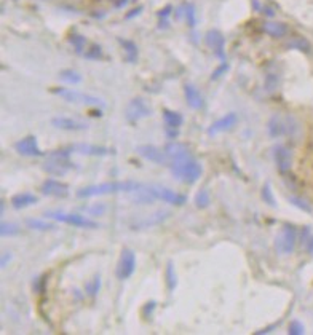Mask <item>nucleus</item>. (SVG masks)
<instances>
[{
	"mask_svg": "<svg viewBox=\"0 0 313 335\" xmlns=\"http://www.w3.org/2000/svg\"><path fill=\"white\" fill-rule=\"evenodd\" d=\"M141 185L134 180H120V182H106V184H96L89 187H83L77 192L78 198H91L102 197V195H113L122 192H137Z\"/></svg>",
	"mask_w": 313,
	"mask_h": 335,
	"instance_id": "1",
	"label": "nucleus"
},
{
	"mask_svg": "<svg viewBox=\"0 0 313 335\" xmlns=\"http://www.w3.org/2000/svg\"><path fill=\"white\" fill-rule=\"evenodd\" d=\"M42 168L46 174L55 176V178L67 174L74 168V163L70 161V149H59L50 152Z\"/></svg>",
	"mask_w": 313,
	"mask_h": 335,
	"instance_id": "2",
	"label": "nucleus"
},
{
	"mask_svg": "<svg viewBox=\"0 0 313 335\" xmlns=\"http://www.w3.org/2000/svg\"><path fill=\"white\" fill-rule=\"evenodd\" d=\"M170 169L174 178L180 182H185V184H195L201 178V173H203L201 164L197 160H194L192 156L185 158V160L171 161Z\"/></svg>",
	"mask_w": 313,
	"mask_h": 335,
	"instance_id": "3",
	"label": "nucleus"
},
{
	"mask_svg": "<svg viewBox=\"0 0 313 335\" xmlns=\"http://www.w3.org/2000/svg\"><path fill=\"white\" fill-rule=\"evenodd\" d=\"M268 134L272 137H281V136H288V137H294L297 136L300 131L299 121L294 117H283V115H273L272 118L268 120Z\"/></svg>",
	"mask_w": 313,
	"mask_h": 335,
	"instance_id": "4",
	"label": "nucleus"
},
{
	"mask_svg": "<svg viewBox=\"0 0 313 335\" xmlns=\"http://www.w3.org/2000/svg\"><path fill=\"white\" fill-rule=\"evenodd\" d=\"M53 93L58 94L59 97H63L64 101L72 102V104L88 106V107H102V106H106V102L102 101L101 97L82 93V91H75V89H69V88H56V89H53Z\"/></svg>",
	"mask_w": 313,
	"mask_h": 335,
	"instance_id": "5",
	"label": "nucleus"
},
{
	"mask_svg": "<svg viewBox=\"0 0 313 335\" xmlns=\"http://www.w3.org/2000/svg\"><path fill=\"white\" fill-rule=\"evenodd\" d=\"M134 270H136V255L131 249L125 247L122 254H120L118 264L115 267V276L120 281H125V279L133 276Z\"/></svg>",
	"mask_w": 313,
	"mask_h": 335,
	"instance_id": "6",
	"label": "nucleus"
},
{
	"mask_svg": "<svg viewBox=\"0 0 313 335\" xmlns=\"http://www.w3.org/2000/svg\"><path fill=\"white\" fill-rule=\"evenodd\" d=\"M297 241V230L292 223H285L281 231L276 236V249L281 254H291L296 247Z\"/></svg>",
	"mask_w": 313,
	"mask_h": 335,
	"instance_id": "7",
	"label": "nucleus"
},
{
	"mask_svg": "<svg viewBox=\"0 0 313 335\" xmlns=\"http://www.w3.org/2000/svg\"><path fill=\"white\" fill-rule=\"evenodd\" d=\"M149 115H150V107L146 102V99H142V97H134V99H131L125 109V117L128 121H131V123H136V121L146 118Z\"/></svg>",
	"mask_w": 313,
	"mask_h": 335,
	"instance_id": "8",
	"label": "nucleus"
},
{
	"mask_svg": "<svg viewBox=\"0 0 313 335\" xmlns=\"http://www.w3.org/2000/svg\"><path fill=\"white\" fill-rule=\"evenodd\" d=\"M46 217L50 219H55L58 222H63V223H69V225H74V227L78 228H96L98 227V223L91 219H88L82 214H64V212H50V214H46Z\"/></svg>",
	"mask_w": 313,
	"mask_h": 335,
	"instance_id": "9",
	"label": "nucleus"
},
{
	"mask_svg": "<svg viewBox=\"0 0 313 335\" xmlns=\"http://www.w3.org/2000/svg\"><path fill=\"white\" fill-rule=\"evenodd\" d=\"M147 190L154 197V200L166 201V203L174 204V206H182L185 203L184 195L176 193L174 190H171V188H166V187H161V185H152V187H147Z\"/></svg>",
	"mask_w": 313,
	"mask_h": 335,
	"instance_id": "10",
	"label": "nucleus"
},
{
	"mask_svg": "<svg viewBox=\"0 0 313 335\" xmlns=\"http://www.w3.org/2000/svg\"><path fill=\"white\" fill-rule=\"evenodd\" d=\"M273 158L281 174H288L292 168V152L286 145H276L273 149Z\"/></svg>",
	"mask_w": 313,
	"mask_h": 335,
	"instance_id": "11",
	"label": "nucleus"
},
{
	"mask_svg": "<svg viewBox=\"0 0 313 335\" xmlns=\"http://www.w3.org/2000/svg\"><path fill=\"white\" fill-rule=\"evenodd\" d=\"M42 193L53 198H66L69 195V187L58 179H46L42 184Z\"/></svg>",
	"mask_w": 313,
	"mask_h": 335,
	"instance_id": "12",
	"label": "nucleus"
},
{
	"mask_svg": "<svg viewBox=\"0 0 313 335\" xmlns=\"http://www.w3.org/2000/svg\"><path fill=\"white\" fill-rule=\"evenodd\" d=\"M15 149H16L18 154L24 155V156H42V155H44V152L39 149L35 136L22 137L21 141H18L15 144Z\"/></svg>",
	"mask_w": 313,
	"mask_h": 335,
	"instance_id": "13",
	"label": "nucleus"
},
{
	"mask_svg": "<svg viewBox=\"0 0 313 335\" xmlns=\"http://www.w3.org/2000/svg\"><path fill=\"white\" fill-rule=\"evenodd\" d=\"M206 45L211 48L214 51V54L221 59H224L225 56V40H224V35H222L218 29H211L206 32Z\"/></svg>",
	"mask_w": 313,
	"mask_h": 335,
	"instance_id": "14",
	"label": "nucleus"
},
{
	"mask_svg": "<svg viewBox=\"0 0 313 335\" xmlns=\"http://www.w3.org/2000/svg\"><path fill=\"white\" fill-rule=\"evenodd\" d=\"M72 150H75L77 154L80 155H88V156H106V155H112L115 154L113 149L109 147H102V145H91V144H74L72 145Z\"/></svg>",
	"mask_w": 313,
	"mask_h": 335,
	"instance_id": "15",
	"label": "nucleus"
},
{
	"mask_svg": "<svg viewBox=\"0 0 313 335\" xmlns=\"http://www.w3.org/2000/svg\"><path fill=\"white\" fill-rule=\"evenodd\" d=\"M51 125L55 128H58V130H64V131H85V130H88V123L77 120V118H70V117H55L51 120Z\"/></svg>",
	"mask_w": 313,
	"mask_h": 335,
	"instance_id": "16",
	"label": "nucleus"
},
{
	"mask_svg": "<svg viewBox=\"0 0 313 335\" xmlns=\"http://www.w3.org/2000/svg\"><path fill=\"white\" fill-rule=\"evenodd\" d=\"M137 152H139V155L146 158V160L156 163V164H166V161H168V155H166L165 149L161 150L158 147H155V145H141V147H137Z\"/></svg>",
	"mask_w": 313,
	"mask_h": 335,
	"instance_id": "17",
	"label": "nucleus"
},
{
	"mask_svg": "<svg viewBox=\"0 0 313 335\" xmlns=\"http://www.w3.org/2000/svg\"><path fill=\"white\" fill-rule=\"evenodd\" d=\"M165 152H166V155L171 161L185 160V158L192 156V152L189 149V145L182 144V142H168L165 145Z\"/></svg>",
	"mask_w": 313,
	"mask_h": 335,
	"instance_id": "18",
	"label": "nucleus"
},
{
	"mask_svg": "<svg viewBox=\"0 0 313 335\" xmlns=\"http://www.w3.org/2000/svg\"><path fill=\"white\" fill-rule=\"evenodd\" d=\"M184 96H185V101H187L189 107H192L194 111H200V109L204 107L203 96L194 85H190V83L184 85Z\"/></svg>",
	"mask_w": 313,
	"mask_h": 335,
	"instance_id": "19",
	"label": "nucleus"
},
{
	"mask_svg": "<svg viewBox=\"0 0 313 335\" xmlns=\"http://www.w3.org/2000/svg\"><path fill=\"white\" fill-rule=\"evenodd\" d=\"M237 113H227L224 115L222 118H219L218 121H214V123L209 126V130L208 133L209 134H218V133H224V131H228V130H232V128L237 125Z\"/></svg>",
	"mask_w": 313,
	"mask_h": 335,
	"instance_id": "20",
	"label": "nucleus"
},
{
	"mask_svg": "<svg viewBox=\"0 0 313 335\" xmlns=\"http://www.w3.org/2000/svg\"><path fill=\"white\" fill-rule=\"evenodd\" d=\"M262 30L266 32L270 37H275V39H280V37H285L288 34V26L283 22H276V21H267L262 24Z\"/></svg>",
	"mask_w": 313,
	"mask_h": 335,
	"instance_id": "21",
	"label": "nucleus"
},
{
	"mask_svg": "<svg viewBox=\"0 0 313 335\" xmlns=\"http://www.w3.org/2000/svg\"><path fill=\"white\" fill-rule=\"evenodd\" d=\"M170 217V212L168 211H158V212H154V214H149L144 221H141L139 223H134V228H146V227H152V225L156 223H161L165 221V219Z\"/></svg>",
	"mask_w": 313,
	"mask_h": 335,
	"instance_id": "22",
	"label": "nucleus"
},
{
	"mask_svg": "<svg viewBox=\"0 0 313 335\" xmlns=\"http://www.w3.org/2000/svg\"><path fill=\"white\" fill-rule=\"evenodd\" d=\"M35 203H37V197L32 193H18L15 197H11V204H13V208H16V209L27 208V206L35 204Z\"/></svg>",
	"mask_w": 313,
	"mask_h": 335,
	"instance_id": "23",
	"label": "nucleus"
},
{
	"mask_svg": "<svg viewBox=\"0 0 313 335\" xmlns=\"http://www.w3.org/2000/svg\"><path fill=\"white\" fill-rule=\"evenodd\" d=\"M163 120L168 128H173V130H178V128L182 125V115L174 112V111H170V109H165L163 111Z\"/></svg>",
	"mask_w": 313,
	"mask_h": 335,
	"instance_id": "24",
	"label": "nucleus"
},
{
	"mask_svg": "<svg viewBox=\"0 0 313 335\" xmlns=\"http://www.w3.org/2000/svg\"><path fill=\"white\" fill-rule=\"evenodd\" d=\"M69 42H70V45L74 46V50L78 54H85L87 50H88V46H89L88 40L80 34H70L69 35Z\"/></svg>",
	"mask_w": 313,
	"mask_h": 335,
	"instance_id": "25",
	"label": "nucleus"
},
{
	"mask_svg": "<svg viewBox=\"0 0 313 335\" xmlns=\"http://www.w3.org/2000/svg\"><path fill=\"white\" fill-rule=\"evenodd\" d=\"M120 45L123 46V50L126 53V59H128L130 63H134L137 59V46L134 45V42L120 39Z\"/></svg>",
	"mask_w": 313,
	"mask_h": 335,
	"instance_id": "26",
	"label": "nucleus"
},
{
	"mask_svg": "<svg viewBox=\"0 0 313 335\" xmlns=\"http://www.w3.org/2000/svg\"><path fill=\"white\" fill-rule=\"evenodd\" d=\"M26 225H27L29 228H32V230H42V231H48V230L55 228V225H53V223L45 222V221H40V219H27Z\"/></svg>",
	"mask_w": 313,
	"mask_h": 335,
	"instance_id": "27",
	"label": "nucleus"
},
{
	"mask_svg": "<svg viewBox=\"0 0 313 335\" xmlns=\"http://www.w3.org/2000/svg\"><path fill=\"white\" fill-rule=\"evenodd\" d=\"M288 46L292 48V50H299V51H310V44L309 40H305L304 37H292L290 42H288Z\"/></svg>",
	"mask_w": 313,
	"mask_h": 335,
	"instance_id": "28",
	"label": "nucleus"
},
{
	"mask_svg": "<svg viewBox=\"0 0 313 335\" xmlns=\"http://www.w3.org/2000/svg\"><path fill=\"white\" fill-rule=\"evenodd\" d=\"M166 286L170 290H174L178 286V275H176V271H174V265L171 262L166 265Z\"/></svg>",
	"mask_w": 313,
	"mask_h": 335,
	"instance_id": "29",
	"label": "nucleus"
},
{
	"mask_svg": "<svg viewBox=\"0 0 313 335\" xmlns=\"http://www.w3.org/2000/svg\"><path fill=\"white\" fill-rule=\"evenodd\" d=\"M59 78H61L63 82H66V83H72V85H75V83H78V82L82 80L80 74H78V72H75V70H72V69L63 70L61 74H59Z\"/></svg>",
	"mask_w": 313,
	"mask_h": 335,
	"instance_id": "30",
	"label": "nucleus"
},
{
	"mask_svg": "<svg viewBox=\"0 0 313 335\" xmlns=\"http://www.w3.org/2000/svg\"><path fill=\"white\" fill-rule=\"evenodd\" d=\"M101 289V276L99 275H96L91 281H88L87 286H85V292H87V295L89 297H94L96 294L99 292Z\"/></svg>",
	"mask_w": 313,
	"mask_h": 335,
	"instance_id": "31",
	"label": "nucleus"
},
{
	"mask_svg": "<svg viewBox=\"0 0 313 335\" xmlns=\"http://www.w3.org/2000/svg\"><path fill=\"white\" fill-rule=\"evenodd\" d=\"M290 201H291L292 206H296V208L302 209L304 212H309V214H312V212H313L312 204L307 200H304V198H300V197H290Z\"/></svg>",
	"mask_w": 313,
	"mask_h": 335,
	"instance_id": "32",
	"label": "nucleus"
},
{
	"mask_svg": "<svg viewBox=\"0 0 313 335\" xmlns=\"http://www.w3.org/2000/svg\"><path fill=\"white\" fill-rule=\"evenodd\" d=\"M20 233V227L11 222H2L0 225V235L2 236H13Z\"/></svg>",
	"mask_w": 313,
	"mask_h": 335,
	"instance_id": "33",
	"label": "nucleus"
},
{
	"mask_svg": "<svg viewBox=\"0 0 313 335\" xmlns=\"http://www.w3.org/2000/svg\"><path fill=\"white\" fill-rule=\"evenodd\" d=\"M262 198H264V201H266L267 204H270V206H273V208H276V200H275V197H273L272 187H270L268 182L262 187Z\"/></svg>",
	"mask_w": 313,
	"mask_h": 335,
	"instance_id": "34",
	"label": "nucleus"
},
{
	"mask_svg": "<svg viewBox=\"0 0 313 335\" xmlns=\"http://www.w3.org/2000/svg\"><path fill=\"white\" fill-rule=\"evenodd\" d=\"M87 59H99L102 56V50H101V46L99 45H96V44H91L88 46V50L87 53L83 54Z\"/></svg>",
	"mask_w": 313,
	"mask_h": 335,
	"instance_id": "35",
	"label": "nucleus"
},
{
	"mask_svg": "<svg viewBox=\"0 0 313 335\" xmlns=\"http://www.w3.org/2000/svg\"><path fill=\"white\" fill-rule=\"evenodd\" d=\"M195 203H197V208H206V206L209 204V197H208V192L206 190H200L197 193L195 197Z\"/></svg>",
	"mask_w": 313,
	"mask_h": 335,
	"instance_id": "36",
	"label": "nucleus"
},
{
	"mask_svg": "<svg viewBox=\"0 0 313 335\" xmlns=\"http://www.w3.org/2000/svg\"><path fill=\"white\" fill-rule=\"evenodd\" d=\"M288 332H290L291 335H302L305 332V327L300 321H292L290 327H288Z\"/></svg>",
	"mask_w": 313,
	"mask_h": 335,
	"instance_id": "37",
	"label": "nucleus"
},
{
	"mask_svg": "<svg viewBox=\"0 0 313 335\" xmlns=\"http://www.w3.org/2000/svg\"><path fill=\"white\" fill-rule=\"evenodd\" d=\"M185 18H187L189 26L194 27L195 22H197V20H195V7H194V5H190V3L185 5Z\"/></svg>",
	"mask_w": 313,
	"mask_h": 335,
	"instance_id": "38",
	"label": "nucleus"
},
{
	"mask_svg": "<svg viewBox=\"0 0 313 335\" xmlns=\"http://www.w3.org/2000/svg\"><path fill=\"white\" fill-rule=\"evenodd\" d=\"M155 308H156V302H147L146 307H144V310H142V313L149 318V316L152 314V312H154Z\"/></svg>",
	"mask_w": 313,
	"mask_h": 335,
	"instance_id": "39",
	"label": "nucleus"
},
{
	"mask_svg": "<svg viewBox=\"0 0 313 335\" xmlns=\"http://www.w3.org/2000/svg\"><path fill=\"white\" fill-rule=\"evenodd\" d=\"M227 70V64L225 63H222V66H221V69H218V70H214V74H213V80H216V78L218 77H221L222 74H224V72Z\"/></svg>",
	"mask_w": 313,
	"mask_h": 335,
	"instance_id": "40",
	"label": "nucleus"
},
{
	"mask_svg": "<svg viewBox=\"0 0 313 335\" xmlns=\"http://www.w3.org/2000/svg\"><path fill=\"white\" fill-rule=\"evenodd\" d=\"M10 259H11V254H10V252H5V254L2 255V268L7 267V264L10 262Z\"/></svg>",
	"mask_w": 313,
	"mask_h": 335,
	"instance_id": "41",
	"label": "nucleus"
},
{
	"mask_svg": "<svg viewBox=\"0 0 313 335\" xmlns=\"http://www.w3.org/2000/svg\"><path fill=\"white\" fill-rule=\"evenodd\" d=\"M170 13H171V5H168V7H165L163 10L160 11V13H158V16H160V18H165V16H168Z\"/></svg>",
	"mask_w": 313,
	"mask_h": 335,
	"instance_id": "42",
	"label": "nucleus"
},
{
	"mask_svg": "<svg viewBox=\"0 0 313 335\" xmlns=\"http://www.w3.org/2000/svg\"><path fill=\"white\" fill-rule=\"evenodd\" d=\"M307 252L313 254V236H310V238L307 240Z\"/></svg>",
	"mask_w": 313,
	"mask_h": 335,
	"instance_id": "43",
	"label": "nucleus"
},
{
	"mask_svg": "<svg viewBox=\"0 0 313 335\" xmlns=\"http://www.w3.org/2000/svg\"><path fill=\"white\" fill-rule=\"evenodd\" d=\"M112 2H113V5H115L117 8H120V7H123V5H126L128 0H112Z\"/></svg>",
	"mask_w": 313,
	"mask_h": 335,
	"instance_id": "44",
	"label": "nucleus"
},
{
	"mask_svg": "<svg viewBox=\"0 0 313 335\" xmlns=\"http://www.w3.org/2000/svg\"><path fill=\"white\" fill-rule=\"evenodd\" d=\"M142 8H136V10H133V13H130L128 16H126V18H133V16H136L137 13H139V11H141Z\"/></svg>",
	"mask_w": 313,
	"mask_h": 335,
	"instance_id": "45",
	"label": "nucleus"
}]
</instances>
